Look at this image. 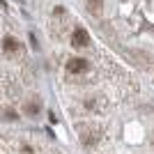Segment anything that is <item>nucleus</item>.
<instances>
[{
	"label": "nucleus",
	"mask_w": 154,
	"mask_h": 154,
	"mask_svg": "<svg viewBox=\"0 0 154 154\" xmlns=\"http://www.w3.org/2000/svg\"><path fill=\"white\" fill-rule=\"evenodd\" d=\"M71 44L76 46V48H85V46H90V35H88V30L76 28L74 35H71Z\"/></svg>",
	"instance_id": "nucleus-1"
},
{
	"label": "nucleus",
	"mask_w": 154,
	"mask_h": 154,
	"mask_svg": "<svg viewBox=\"0 0 154 154\" xmlns=\"http://www.w3.org/2000/svg\"><path fill=\"white\" fill-rule=\"evenodd\" d=\"M67 69L74 71V74H83V71L90 69V62H88V60H83V58H71L69 62H67Z\"/></svg>",
	"instance_id": "nucleus-2"
},
{
	"label": "nucleus",
	"mask_w": 154,
	"mask_h": 154,
	"mask_svg": "<svg viewBox=\"0 0 154 154\" xmlns=\"http://www.w3.org/2000/svg\"><path fill=\"white\" fill-rule=\"evenodd\" d=\"M2 48H5L9 55H14V53H19V51H21V44H19L14 37H5V39H2Z\"/></svg>",
	"instance_id": "nucleus-3"
},
{
	"label": "nucleus",
	"mask_w": 154,
	"mask_h": 154,
	"mask_svg": "<svg viewBox=\"0 0 154 154\" xmlns=\"http://www.w3.org/2000/svg\"><path fill=\"white\" fill-rule=\"evenodd\" d=\"M88 9H90L94 16H101V12H103V0H88Z\"/></svg>",
	"instance_id": "nucleus-4"
},
{
	"label": "nucleus",
	"mask_w": 154,
	"mask_h": 154,
	"mask_svg": "<svg viewBox=\"0 0 154 154\" xmlns=\"http://www.w3.org/2000/svg\"><path fill=\"white\" fill-rule=\"evenodd\" d=\"M26 113H28V115H35V113H39V106H37V103H28Z\"/></svg>",
	"instance_id": "nucleus-5"
},
{
	"label": "nucleus",
	"mask_w": 154,
	"mask_h": 154,
	"mask_svg": "<svg viewBox=\"0 0 154 154\" xmlns=\"http://www.w3.org/2000/svg\"><path fill=\"white\" fill-rule=\"evenodd\" d=\"M5 117H7V120H14V117H16V113H14V110H5Z\"/></svg>",
	"instance_id": "nucleus-6"
}]
</instances>
